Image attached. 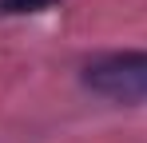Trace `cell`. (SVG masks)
Instances as JSON below:
<instances>
[{
	"label": "cell",
	"instance_id": "cell-2",
	"mask_svg": "<svg viewBox=\"0 0 147 143\" xmlns=\"http://www.w3.org/2000/svg\"><path fill=\"white\" fill-rule=\"evenodd\" d=\"M60 0H0V12L4 16H24V12H44Z\"/></svg>",
	"mask_w": 147,
	"mask_h": 143
},
{
	"label": "cell",
	"instance_id": "cell-1",
	"mask_svg": "<svg viewBox=\"0 0 147 143\" xmlns=\"http://www.w3.org/2000/svg\"><path fill=\"white\" fill-rule=\"evenodd\" d=\"M84 88L111 103L147 99V52H111L84 68Z\"/></svg>",
	"mask_w": 147,
	"mask_h": 143
}]
</instances>
